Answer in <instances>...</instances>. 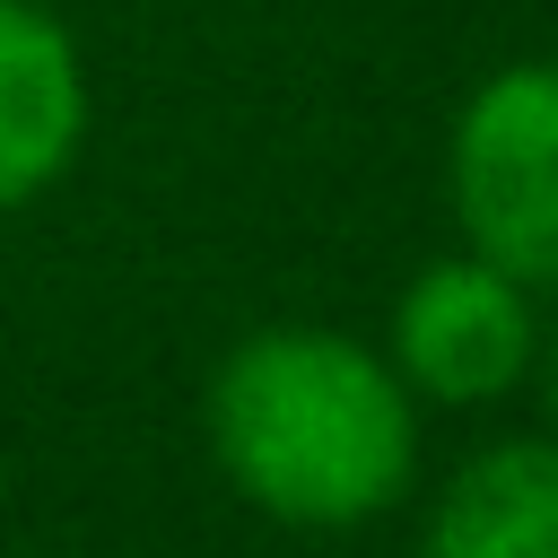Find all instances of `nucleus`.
<instances>
[{
  "label": "nucleus",
  "mask_w": 558,
  "mask_h": 558,
  "mask_svg": "<svg viewBox=\"0 0 558 558\" xmlns=\"http://www.w3.org/2000/svg\"><path fill=\"white\" fill-rule=\"evenodd\" d=\"M218 471L279 523L340 532L384 514L418 462V410L392 357L323 323H270L227 349L209 384Z\"/></svg>",
  "instance_id": "1"
},
{
  "label": "nucleus",
  "mask_w": 558,
  "mask_h": 558,
  "mask_svg": "<svg viewBox=\"0 0 558 558\" xmlns=\"http://www.w3.org/2000/svg\"><path fill=\"white\" fill-rule=\"evenodd\" d=\"M453 209L471 253L558 288V61H514L453 122Z\"/></svg>",
  "instance_id": "2"
},
{
  "label": "nucleus",
  "mask_w": 558,
  "mask_h": 558,
  "mask_svg": "<svg viewBox=\"0 0 558 558\" xmlns=\"http://www.w3.org/2000/svg\"><path fill=\"white\" fill-rule=\"evenodd\" d=\"M532 296L488 253L427 262L392 305V375L427 401H488L532 366Z\"/></svg>",
  "instance_id": "3"
},
{
  "label": "nucleus",
  "mask_w": 558,
  "mask_h": 558,
  "mask_svg": "<svg viewBox=\"0 0 558 558\" xmlns=\"http://www.w3.org/2000/svg\"><path fill=\"white\" fill-rule=\"evenodd\" d=\"M87 140V70L61 17L0 0V209L35 201Z\"/></svg>",
  "instance_id": "4"
},
{
  "label": "nucleus",
  "mask_w": 558,
  "mask_h": 558,
  "mask_svg": "<svg viewBox=\"0 0 558 558\" xmlns=\"http://www.w3.org/2000/svg\"><path fill=\"white\" fill-rule=\"evenodd\" d=\"M427 558H558V436L462 462L427 514Z\"/></svg>",
  "instance_id": "5"
},
{
  "label": "nucleus",
  "mask_w": 558,
  "mask_h": 558,
  "mask_svg": "<svg viewBox=\"0 0 558 558\" xmlns=\"http://www.w3.org/2000/svg\"><path fill=\"white\" fill-rule=\"evenodd\" d=\"M549 401H558V340H549Z\"/></svg>",
  "instance_id": "6"
}]
</instances>
